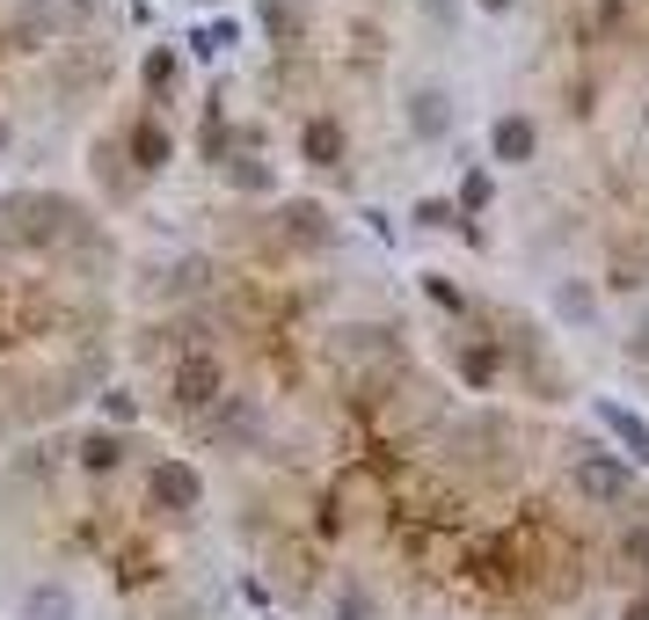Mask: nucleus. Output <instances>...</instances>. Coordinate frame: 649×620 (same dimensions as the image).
Instances as JSON below:
<instances>
[{
  "label": "nucleus",
  "instance_id": "obj_19",
  "mask_svg": "<svg viewBox=\"0 0 649 620\" xmlns=\"http://www.w3.org/2000/svg\"><path fill=\"white\" fill-rule=\"evenodd\" d=\"M628 562H635V569H649V526H635V533H628Z\"/></svg>",
  "mask_w": 649,
  "mask_h": 620
},
{
  "label": "nucleus",
  "instance_id": "obj_20",
  "mask_svg": "<svg viewBox=\"0 0 649 620\" xmlns=\"http://www.w3.org/2000/svg\"><path fill=\"white\" fill-rule=\"evenodd\" d=\"M336 620H365V591H343V606H336Z\"/></svg>",
  "mask_w": 649,
  "mask_h": 620
},
{
  "label": "nucleus",
  "instance_id": "obj_10",
  "mask_svg": "<svg viewBox=\"0 0 649 620\" xmlns=\"http://www.w3.org/2000/svg\"><path fill=\"white\" fill-rule=\"evenodd\" d=\"M234 44H241V22H234V16L205 22V30L190 37V52H197V59H219V52H234Z\"/></svg>",
  "mask_w": 649,
  "mask_h": 620
},
{
  "label": "nucleus",
  "instance_id": "obj_18",
  "mask_svg": "<svg viewBox=\"0 0 649 620\" xmlns=\"http://www.w3.org/2000/svg\"><path fill=\"white\" fill-rule=\"evenodd\" d=\"M416 219H423V227H453V205H445V197H423Z\"/></svg>",
  "mask_w": 649,
  "mask_h": 620
},
{
  "label": "nucleus",
  "instance_id": "obj_24",
  "mask_svg": "<svg viewBox=\"0 0 649 620\" xmlns=\"http://www.w3.org/2000/svg\"><path fill=\"white\" fill-rule=\"evenodd\" d=\"M0 146H8V117H0Z\"/></svg>",
  "mask_w": 649,
  "mask_h": 620
},
{
  "label": "nucleus",
  "instance_id": "obj_6",
  "mask_svg": "<svg viewBox=\"0 0 649 620\" xmlns=\"http://www.w3.org/2000/svg\"><path fill=\"white\" fill-rule=\"evenodd\" d=\"M299 161L336 168V161H343V124L336 117H307V132H299Z\"/></svg>",
  "mask_w": 649,
  "mask_h": 620
},
{
  "label": "nucleus",
  "instance_id": "obj_3",
  "mask_svg": "<svg viewBox=\"0 0 649 620\" xmlns=\"http://www.w3.org/2000/svg\"><path fill=\"white\" fill-rule=\"evenodd\" d=\"M168 388H176V402H183V409H205V402H219V388H227V372L212 365L205 351H190V358L176 365V380H168Z\"/></svg>",
  "mask_w": 649,
  "mask_h": 620
},
{
  "label": "nucleus",
  "instance_id": "obj_5",
  "mask_svg": "<svg viewBox=\"0 0 649 620\" xmlns=\"http://www.w3.org/2000/svg\"><path fill=\"white\" fill-rule=\"evenodd\" d=\"M409 124H416V140H445V132H453V95L445 89H416L409 95Z\"/></svg>",
  "mask_w": 649,
  "mask_h": 620
},
{
  "label": "nucleus",
  "instance_id": "obj_16",
  "mask_svg": "<svg viewBox=\"0 0 649 620\" xmlns=\"http://www.w3.org/2000/svg\"><path fill=\"white\" fill-rule=\"evenodd\" d=\"M423 292H431V300H439L445 314H460V307H467V300H460V285H453V278H423Z\"/></svg>",
  "mask_w": 649,
  "mask_h": 620
},
{
  "label": "nucleus",
  "instance_id": "obj_1",
  "mask_svg": "<svg viewBox=\"0 0 649 620\" xmlns=\"http://www.w3.org/2000/svg\"><path fill=\"white\" fill-rule=\"evenodd\" d=\"M628 489H635V475L614 461V453H584L577 461V496H591V504H620Z\"/></svg>",
  "mask_w": 649,
  "mask_h": 620
},
{
  "label": "nucleus",
  "instance_id": "obj_11",
  "mask_svg": "<svg viewBox=\"0 0 649 620\" xmlns=\"http://www.w3.org/2000/svg\"><path fill=\"white\" fill-rule=\"evenodd\" d=\"M124 461V438L117 431H95V438H81V467H95V475H110V467Z\"/></svg>",
  "mask_w": 649,
  "mask_h": 620
},
{
  "label": "nucleus",
  "instance_id": "obj_15",
  "mask_svg": "<svg viewBox=\"0 0 649 620\" xmlns=\"http://www.w3.org/2000/svg\"><path fill=\"white\" fill-rule=\"evenodd\" d=\"M132 416H140V402H132V394H117V388H110V394H103V424H132Z\"/></svg>",
  "mask_w": 649,
  "mask_h": 620
},
{
  "label": "nucleus",
  "instance_id": "obj_7",
  "mask_svg": "<svg viewBox=\"0 0 649 620\" xmlns=\"http://www.w3.org/2000/svg\"><path fill=\"white\" fill-rule=\"evenodd\" d=\"M168 161H176V140H168V124L146 117L140 132H132V168H146V176H154V168H168Z\"/></svg>",
  "mask_w": 649,
  "mask_h": 620
},
{
  "label": "nucleus",
  "instance_id": "obj_23",
  "mask_svg": "<svg viewBox=\"0 0 649 620\" xmlns=\"http://www.w3.org/2000/svg\"><path fill=\"white\" fill-rule=\"evenodd\" d=\"M482 8H490V16H511V8H518V0H482Z\"/></svg>",
  "mask_w": 649,
  "mask_h": 620
},
{
  "label": "nucleus",
  "instance_id": "obj_22",
  "mask_svg": "<svg viewBox=\"0 0 649 620\" xmlns=\"http://www.w3.org/2000/svg\"><path fill=\"white\" fill-rule=\"evenodd\" d=\"M620 620H649V599H628V613H620Z\"/></svg>",
  "mask_w": 649,
  "mask_h": 620
},
{
  "label": "nucleus",
  "instance_id": "obj_9",
  "mask_svg": "<svg viewBox=\"0 0 649 620\" xmlns=\"http://www.w3.org/2000/svg\"><path fill=\"white\" fill-rule=\"evenodd\" d=\"M22 613L30 620H73V591L66 585H37L30 599H22Z\"/></svg>",
  "mask_w": 649,
  "mask_h": 620
},
{
  "label": "nucleus",
  "instance_id": "obj_21",
  "mask_svg": "<svg viewBox=\"0 0 649 620\" xmlns=\"http://www.w3.org/2000/svg\"><path fill=\"white\" fill-rule=\"evenodd\" d=\"M423 16H439V22H445V16H453V0H423Z\"/></svg>",
  "mask_w": 649,
  "mask_h": 620
},
{
  "label": "nucleus",
  "instance_id": "obj_8",
  "mask_svg": "<svg viewBox=\"0 0 649 620\" xmlns=\"http://www.w3.org/2000/svg\"><path fill=\"white\" fill-rule=\"evenodd\" d=\"M219 168H227V190H241V197H270L278 190V168L256 161V154H234V161H219Z\"/></svg>",
  "mask_w": 649,
  "mask_h": 620
},
{
  "label": "nucleus",
  "instance_id": "obj_14",
  "mask_svg": "<svg viewBox=\"0 0 649 620\" xmlns=\"http://www.w3.org/2000/svg\"><path fill=\"white\" fill-rule=\"evenodd\" d=\"M146 89H154V95H168V89H176V52H146Z\"/></svg>",
  "mask_w": 649,
  "mask_h": 620
},
{
  "label": "nucleus",
  "instance_id": "obj_17",
  "mask_svg": "<svg viewBox=\"0 0 649 620\" xmlns=\"http://www.w3.org/2000/svg\"><path fill=\"white\" fill-rule=\"evenodd\" d=\"M460 197H467V213H482V205H490V176H482V168H467V183H460Z\"/></svg>",
  "mask_w": 649,
  "mask_h": 620
},
{
  "label": "nucleus",
  "instance_id": "obj_4",
  "mask_svg": "<svg viewBox=\"0 0 649 620\" xmlns=\"http://www.w3.org/2000/svg\"><path fill=\"white\" fill-rule=\"evenodd\" d=\"M533 146H540L533 117H496V124H490V161H504V168H526Z\"/></svg>",
  "mask_w": 649,
  "mask_h": 620
},
{
  "label": "nucleus",
  "instance_id": "obj_12",
  "mask_svg": "<svg viewBox=\"0 0 649 620\" xmlns=\"http://www.w3.org/2000/svg\"><path fill=\"white\" fill-rule=\"evenodd\" d=\"M598 424H606V431H620V438H628L635 453H649V424H642V416H628V409H614V402H598Z\"/></svg>",
  "mask_w": 649,
  "mask_h": 620
},
{
  "label": "nucleus",
  "instance_id": "obj_2",
  "mask_svg": "<svg viewBox=\"0 0 649 620\" xmlns=\"http://www.w3.org/2000/svg\"><path fill=\"white\" fill-rule=\"evenodd\" d=\"M154 504L161 512H197L205 504V482H197L190 461H161L154 467Z\"/></svg>",
  "mask_w": 649,
  "mask_h": 620
},
{
  "label": "nucleus",
  "instance_id": "obj_13",
  "mask_svg": "<svg viewBox=\"0 0 649 620\" xmlns=\"http://www.w3.org/2000/svg\"><path fill=\"white\" fill-rule=\"evenodd\" d=\"M460 372H467V388H490V380H496V351L467 343V351H460Z\"/></svg>",
  "mask_w": 649,
  "mask_h": 620
},
{
  "label": "nucleus",
  "instance_id": "obj_25",
  "mask_svg": "<svg viewBox=\"0 0 649 620\" xmlns=\"http://www.w3.org/2000/svg\"><path fill=\"white\" fill-rule=\"evenodd\" d=\"M642 461H649V453H642Z\"/></svg>",
  "mask_w": 649,
  "mask_h": 620
}]
</instances>
